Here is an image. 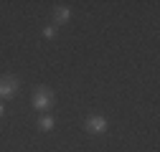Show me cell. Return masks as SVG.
Instances as JSON below:
<instances>
[{
  "label": "cell",
  "mask_w": 160,
  "mask_h": 152,
  "mask_svg": "<svg viewBox=\"0 0 160 152\" xmlns=\"http://www.w3.org/2000/svg\"><path fill=\"white\" fill-rule=\"evenodd\" d=\"M18 86H21L18 76H13V74H5V76H0V99H10V97H15Z\"/></svg>",
  "instance_id": "cell-2"
},
{
  "label": "cell",
  "mask_w": 160,
  "mask_h": 152,
  "mask_svg": "<svg viewBox=\"0 0 160 152\" xmlns=\"http://www.w3.org/2000/svg\"><path fill=\"white\" fill-rule=\"evenodd\" d=\"M84 129L92 132V135H104V132L109 129V122H107L104 117H99V114H94V117H89V119L84 122Z\"/></svg>",
  "instance_id": "cell-3"
},
{
  "label": "cell",
  "mask_w": 160,
  "mask_h": 152,
  "mask_svg": "<svg viewBox=\"0 0 160 152\" xmlns=\"http://www.w3.org/2000/svg\"><path fill=\"white\" fill-rule=\"evenodd\" d=\"M43 36H46V38H53V36H56V28H53V26H46V28H43Z\"/></svg>",
  "instance_id": "cell-6"
},
{
  "label": "cell",
  "mask_w": 160,
  "mask_h": 152,
  "mask_svg": "<svg viewBox=\"0 0 160 152\" xmlns=\"http://www.w3.org/2000/svg\"><path fill=\"white\" fill-rule=\"evenodd\" d=\"M33 107H36L38 112H48V109L53 107V91L46 89V86H38V89L33 91Z\"/></svg>",
  "instance_id": "cell-1"
},
{
  "label": "cell",
  "mask_w": 160,
  "mask_h": 152,
  "mask_svg": "<svg viewBox=\"0 0 160 152\" xmlns=\"http://www.w3.org/2000/svg\"><path fill=\"white\" fill-rule=\"evenodd\" d=\"M3 114H5V107H3V102H0V117H3Z\"/></svg>",
  "instance_id": "cell-7"
},
{
  "label": "cell",
  "mask_w": 160,
  "mask_h": 152,
  "mask_svg": "<svg viewBox=\"0 0 160 152\" xmlns=\"http://www.w3.org/2000/svg\"><path fill=\"white\" fill-rule=\"evenodd\" d=\"M53 18H56L58 26H61V23H69V21H71V10H69V8H56Z\"/></svg>",
  "instance_id": "cell-4"
},
{
  "label": "cell",
  "mask_w": 160,
  "mask_h": 152,
  "mask_svg": "<svg viewBox=\"0 0 160 152\" xmlns=\"http://www.w3.org/2000/svg\"><path fill=\"white\" fill-rule=\"evenodd\" d=\"M38 127H41L43 132L53 129V117H48V114H41V119H38Z\"/></svg>",
  "instance_id": "cell-5"
}]
</instances>
